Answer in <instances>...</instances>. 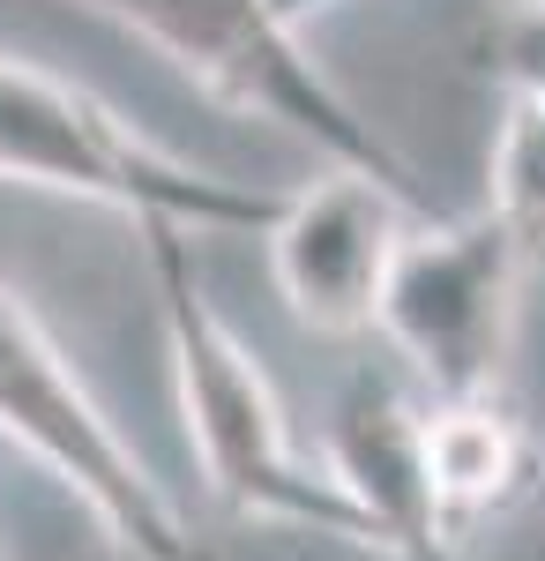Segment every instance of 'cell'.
Returning <instances> with one entry per match:
<instances>
[{
    "instance_id": "11",
    "label": "cell",
    "mask_w": 545,
    "mask_h": 561,
    "mask_svg": "<svg viewBox=\"0 0 545 561\" xmlns=\"http://www.w3.org/2000/svg\"><path fill=\"white\" fill-rule=\"evenodd\" d=\"M501 8H545V0H501Z\"/></svg>"
},
{
    "instance_id": "3",
    "label": "cell",
    "mask_w": 545,
    "mask_h": 561,
    "mask_svg": "<svg viewBox=\"0 0 545 561\" xmlns=\"http://www.w3.org/2000/svg\"><path fill=\"white\" fill-rule=\"evenodd\" d=\"M83 8L127 23L135 38H150L187 83H202L210 98L240 105L254 121L292 128L329 165H351V173L381 180L389 195L419 203V180L389 150V135L374 121H359V105L292 38L285 0H83Z\"/></svg>"
},
{
    "instance_id": "5",
    "label": "cell",
    "mask_w": 545,
    "mask_h": 561,
    "mask_svg": "<svg viewBox=\"0 0 545 561\" xmlns=\"http://www.w3.org/2000/svg\"><path fill=\"white\" fill-rule=\"evenodd\" d=\"M515 293L523 262L486 210L456 225H411L389 262L374 330L433 404L494 397L515 345Z\"/></svg>"
},
{
    "instance_id": "4",
    "label": "cell",
    "mask_w": 545,
    "mask_h": 561,
    "mask_svg": "<svg viewBox=\"0 0 545 561\" xmlns=\"http://www.w3.org/2000/svg\"><path fill=\"white\" fill-rule=\"evenodd\" d=\"M0 434L15 449H31L45 472L60 479L90 517L105 524V539L135 561H202L195 539L179 531L172 502L158 494L150 465L120 442V427L97 412L83 375L60 359L45 337V322L0 285Z\"/></svg>"
},
{
    "instance_id": "6",
    "label": "cell",
    "mask_w": 545,
    "mask_h": 561,
    "mask_svg": "<svg viewBox=\"0 0 545 561\" xmlns=\"http://www.w3.org/2000/svg\"><path fill=\"white\" fill-rule=\"evenodd\" d=\"M411 232V203L389 195L381 180L329 165L322 180L292 187L277 217L262 225L269 277L285 293V314L314 337H359L381 322L389 262Z\"/></svg>"
},
{
    "instance_id": "1",
    "label": "cell",
    "mask_w": 545,
    "mask_h": 561,
    "mask_svg": "<svg viewBox=\"0 0 545 561\" xmlns=\"http://www.w3.org/2000/svg\"><path fill=\"white\" fill-rule=\"evenodd\" d=\"M150 240V270L165 293V352L172 382H179V420H187V449L210 479V494L232 517H269L299 524L322 539H351L374 547V524L351 510V494L329 479V465H306L292 442V420L277 404L269 375L254 367L240 330L224 322L195 277V232L187 225H142Z\"/></svg>"
},
{
    "instance_id": "8",
    "label": "cell",
    "mask_w": 545,
    "mask_h": 561,
    "mask_svg": "<svg viewBox=\"0 0 545 561\" xmlns=\"http://www.w3.org/2000/svg\"><path fill=\"white\" fill-rule=\"evenodd\" d=\"M531 479H538L531 427L501 397H456V404L426 397V486H433V517L449 547H463L478 517H501Z\"/></svg>"
},
{
    "instance_id": "9",
    "label": "cell",
    "mask_w": 545,
    "mask_h": 561,
    "mask_svg": "<svg viewBox=\"0 0 545 561\" xmlns=\"http://www.w3.org/2000/svg\"><path fill=\"white\" fill-rule=\"evenodd\" d=\"M486 217L508 232V248H515V262H523V277L545 270V98H508V90H501Z\"/></svg>"
},
{
    "instance_id": "12",
    "label": "cell",
    "mask_w": 545,
    "mask_h": 561,
    "mask_svg": "<svg viewBox=\"0 0 545 561\" xmlns=\"http://www.w3.org/2000/svg\"><path fill=\"white\" fill-rule=\"evenodd\" d=\"M0 561H8V554H0Z\"/></svg>"
},
{
    "instance_id": "2",
    "label": "cell",
    "mask_w": 545,
    "mask_h": 561,
    "mask_svg": "<svg viewBox=\"0 0 545 561\" xmlns=\"http://www.w3.org/2000/svg\"><path fill=\"white\" fill-rule=\"evenodd\" d=\"M0 180H23L45 195H76L135 225H187V232H262L277 217V187L217 180L165 158L158 142L127 128L90 90L53 83L38 68L0 53Z\"/></svg>"
},
{
    "instance_id": "7",
    "label": "cell",
    "mask_w": 545,
    "mask_h": 561,
    "mask_svg": "<svg viewBox=\"0 0 545 561\" xmlns=\"http://www.w3.org/2000/svg\"><path fill=\"white\" fill-rule=\"evenodd\" d=\"M329 479L351 494V510L374 524V547L404 561H456L449 531L433 517V486H426V389L359 367L329 412Z\"/></svg>"
},
{
    "instance_id": "10",
    "label": "cell",
    "mask_w": 545,
    "mask_h": 561,
    "mask_svg": "<svg viewBox=\"0 0 545 561\" xmlns=\"http://www.w3.org/2000/svg\"><path fill=\"white\" fill-rule=\"evenodd\" d=\"M486 68L508 98H545V8H494Z\"/></svg>"
}]
</instances>
